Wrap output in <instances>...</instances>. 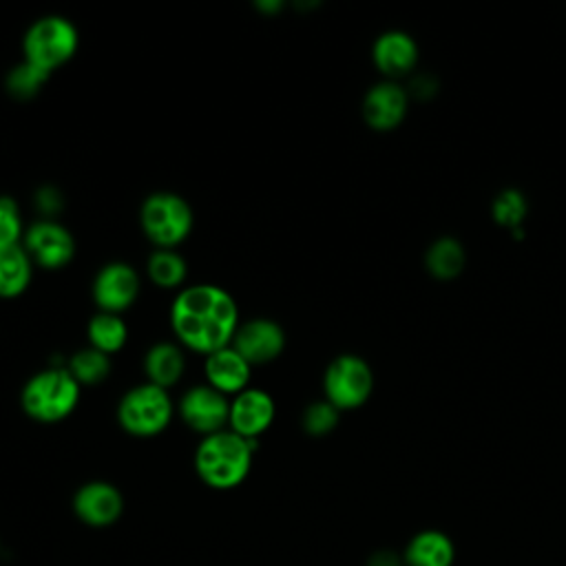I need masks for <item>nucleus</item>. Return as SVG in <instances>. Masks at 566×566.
<instances>
[{
    "label": "nucleus",
    "mask_w": 566,
    "mask_h": 566,
    "mask_svg": "<svg viewBox=\"0 0 566 566\" xmlns=\"http://www.w3.org/2000/svg\"><path fill=\"white\" fill-rule=\"evenodd\" d=\"M405 566H453L455 544L440 528H422L413 533L402 548Z\"/></svg>",
    "instance_id": "nucleus-16"
},
{
    "label": "nucleus",
    "mask_w": 566,
    "mask_h": 566,
    "mask_svg": "<svg viewBox=\"0 0 566 566\" xmlns=\"http://www.w3.org/2000/svg\"><path fill=\"white\" fill-rule=\"evenodd\" d=\"M491 214L497 226L513 232L522 228V221L526 217V197L517 188H504L495 195L491 203Z\"/></svg>",
    "instance_id": "nucleus-22"
},
{
    "label": "nucleus",
    "mask_w": 566,
    "mask_h": 566,
    "mask_svg": "<svg viewBox=\"0 0 566 566\" xmlns=\"http://www.w3.org/2000/svg\"><path fill=\"white\" fill-rule=\"evenodd\" d=\"M464 263H467L464 248L453 237H438L433 243H429L424 252V268L429 270L431 276L440 281L455 279L464 270Z\"/></svg>",
    "instance_id": "nucleus-18"
},
{
    "label": "nucleus",
    "mask_w": 566,
    "mask_h": 566,
    "mask_svg": "<svg viewBox=\"0 0 566 566\" xmlns=\"http://www.w3.org/2000/svg\"><path fill=\"white\" fill-rule=\"evenodd\" d=\"M46 77H49V71H44V69L24 60L22 64H18L9 73L7 88H9L11 95L27 99V97H33L40 91V86L46 82Z\"/></svg>",
    "instance_id": "nucleus-25"
},
{
    "label": "nucleus",
    "mask_w": 566,
    "mask_h": 566,
    "mask_svg": "<svg viewBox=\"0 0 566 566\" xmlns=\"http://www.w3.org/2000/svg\"><path fill=\"white\" fill-rule=\"evenodd\" d=\"M323 385L327 402H332L338 411L356 409L371 396L374 374L360 356L343 354L329 363Z\"/></svg>",
    "instance_id": "nucleus-7"
},
{
    "label": "nucleus",
    "mask_w": 566,
    "mask_h": 566,
    "mask_svg": "<svg viewBox=\"0 0 566 566\" xmlns=\"http://www.w3.org/2000/svg\"><path fill=\"white\" fill-rule=\"evenodd\" d=\"M407 93L416 95L418 99H429V97H433L438 93V82L429 73H418V75L411 77Z\"/></svg>",
    "instance_id": "nucleus-28"
},
{
    "label": "nucleus",
    "mask_w": 566,
    "mask_h": 566,
    "mask_svg": "<svg viewBox=\"0 0 566 566\" xmlns=\"http://www.w3.org/2000/svg\"><path fill=\"white\" fill-rule=\"evenodd\" d=\"M77 49L75 27L57 15H49L38 20L24 35V55L27 62L53 71L64 64Z\"/></svg>",
    "instance_id": "nucleus-4"
},
{
    "label": "nucleus",
    "mask_w": 566,
    "mask_h": 566,
    "mask_svg": "<svg viewBox=\"0 0 566 566\" xmlns=\"http://www.w3.org/2000/svg\"><path fill=\"white\" fill-rule=\"evenodd\" d=\"M137 290H139L137 274L126 263L104 265L93 283L95 303L108 314H117L128 305H133Z\"/></svg>",
    "instance_id": "nucleus-12"
},
{
    "label": "nucleus",
    "mask_w": 566,
    "mask_h": 566,
    "mask_svg": "<svg viewBox=\"0 0 566 566\" xmlns=\"http://www.w3.org/2000/svg\"><path fill=\"white\" fill-rule=\"evenodd\" d=\"M336 422H338V409L327 400L310 405L303 416V427L312 436L329 433L336 427Z\"/></svg>",
    "instance_id": "nucleus-26"
},
{
    "label": "nucleus",
    "mask_w": 566,
    "mask_h": 566,
    "mask_svg": "<svg viewBox=\"0 0 566 566\" xmlns=\"http://www.w3.org/2000/svg\"><path fill=\"white\" fill-rule=\"evenodd\" d=\"M75 252L73 237L57 223L40 221L27 232V254H31L42 268H64Z\"/></svg>",
    "instance_id": "nucleus-13"
},
{
    "label": "nucleus",
    "mask_w": 566,
    "mask_h": 566,
    "mask_svg": "<svg viewBox=\"0 0 566 566\" xmlns=\"http://www.w3.org/2000/svg\"><path fill=\"white\" fill-rule=\"evenodd\" d=\"M124 497L117 486L108 482H86L73 495V513L80 522L93 528H106L119 520Z\"/></svg>",
    "instance_id": "nucleus-8"
},
{
    "label": "nucleus",
    "mask_w": 566,
    "mask_h": 566,
    "mask_svg": "<svg viewBox=\"0 0 566 566\" xmlns=\"http://www.w3.org/2000/svg\"><path fill=\"white\" fill-rule=\"evenodd\" d=\"M254 440L234 431H217L206 436L195 453L197 475L212 489L228 491L239 486L252 467Z\"/></svg>",
    "instance_id": "nucleus-2"
},
{
    "label": "nucleus",
    "mask_w": 566,
    "mask_h": 566,
    "mask_svg": "<svg viewBox=\"0 0 566 566\" xmlns=\"http://www.w3.org/2000/svg\"><path fill=\"white\" fill-rule=\"evenodd\" d=\"M285 345V336L281 327L272 321H250L241 325L232 338V347L250 363L261 365L274 360Z\"/></svg>",
    "instance_id": "nucleus-14"
},
{
    "label": "nucleus",
    "mask_w": 566,
    "mask_h": 566,
    "mask_svg": "<svg viewBox=\"0 0 566 566\" xmlns=\"http://www.w3.org/2000/svg\"><path fill=\"white\" fill-rule=\"evenodd\" d=\"M108 369H111L108 356L93 347L77 352L69 363L71 376L84 385H95V382L104 380L108 376Z\"/></svg>",
    "instance_id": "nucleus-23"
},
{
    "label": "nucleus",
    "mask_w": 566,
    "mask_h": 566,
    "mask_svg": "<svg viewBox=\"0 0 566 566\" xmlns=\"http://www.w3.org/2000/svg\"><path fill=\"white\" fill-rule=\"evenodd\" d=\"M20 214L9 197H0V250L18 245L20 237Z\"/></svg>",
    "instance_id": "nucleus-27"
},
{
    "label": "nucleus",
    "mask_w": 566,
    "mask_h": 566,
    "mask_svg": "<svg viewBox=\"0 0 566 566\" xmlns=\"http://www.w3.org/2000/svg\"><path fill=\"white\" fill-rule=\"evenodd\" d=\"M77 400L80 382L62 367L35 374L22 391L24 411L40 422H57L66 418L75 409Z\"/></svg>",
    "instance_id": "nucleus-3"
},
{
    "label": "nucleus",
    "mask_w": 566,
    "mask_h": 566,
    "mask_svg": "<svg viewBox=\"0 0 566 566\" xmlns=\"http://www.w3.org/2000/svg\"><path fill=\"white\" fill-rule=\"evenodd\" d=\"M148 274L159 287H177L186 279V263L170 250H157L148 261Z\"/></svg>",
    "instance_id": "nucleus-24"
},
{
    "label": "nucleus",
    "mask_w": 566,
    "mask_h": 566,
    "mask_svg": "<svg viewBox=\"0 0 566 566\" xmlns=\"http://www.w3.org/2000/svg\"><path fill=\"white\" fill-rule=\"evenodd\" d=\"M172 413L170 398L166 389L155 385H142L130 389L117 409L119 424L133 436H155L166 429Z\"/></svg>",
    "instance_id": "nucleus-6"
},
{
    "label": "nucleus",
    "mask_w": 566,
    "mask_h": 566,
    "mask_svg": "<svg viewBox=\"0 0 566 566\" xmlns=\"http://www.w3.org/2000/svg\"><path fill=\"white\" fill-rule=\"evenodd\" d=\"M31 279L29 254L20 245L0 250V296L13 298L22 294Z\"/></svg>",
    "instance_id": "nucleus-20"
},
{
    "label": "nucleus",
    "mask_w": 566,
    "mask_h": 566,
    "mask_svg": "<svg viewBox=\"0 0 566 566\" xmlns=\"http://www.w3.org/2000/svg\"><path fill=\"white\" fill-rule=\"evenodd\" d=\"M206 376L212 389L221 394H241L250 378V363L234 347H223L208 354Z\"/></svg>",
    "instance_id": "nucleus-17"
},
{
    "label": "nucleus",
    "mask_w": 566,
    "mask_h": 566,
    "mask_svg": "<svg viewBox=\"0 0 566 566\" xmlns=\"http://www.w3.org/2000/svg\"><path fill=\"white\" fill-rule=\"evenodd\" d=\"M88 338L93 349L102 354H113L126 343V325L115 314H97L88 323Z\"/></svg>",
    "instance_id": "nucleus-21"
},
{
    "label": "nucleus",
    "mask_w": 566,
    "mask_h": 566,
    "mask_svg": "<svg viewBox=\"0 0 566 566\" xmlns=\"http://www.w3.org/2000/svg\"><path fill=\"white\" fill-rule=\"evenodd\" d=\"M274 418V400L261 389H243L230 405V431L254 440Z\"/></svg>",
    "instance_id": "nucleus-15"
},
{
    "label": "nucleus",
    "mask_w": 566,
    "mask_h": 566,
    "mask_svg": "<svg viewBox=\"0 0 566 566\" xmlns=\"http://www.w3.org/2000/svg\"><path fill=\"white\" fill-rule=\"evenodd\" d=\"M237 305L228 292L214 285L184 290L172 303V329L179 340L201 354L228 347L237 334Z\"/></svg>",
    "instance_id": "nucleus-1"
},
{
    "label": "nucleus",
    "mask_w": 566,
    "mask_h": 566,
    "mask_svg": "<svg viewBox=\"0 0 566 566\" xmlns=\"http://www.w3.org/2000/svg\"><path fill=\"white\" fill-rule=\"evenodd\" d=\"M409 106V93L394 80L374 84L363 99V117L374 130H391L402 124Z\"/></svg>",
    "instance_id": "nucleus-9"
},
{
    "label": "nucleus",
    "mask_w": 566,
    "mask_h": 566,
    "mask_svg": "<svg viewBox=\"0 0 566 566\" xmlns=\"http://www.w3.org/2000/svg\"><path fill=\"white\" fill-rule=\"evenodd\" d=\"M144 369H146V376L150 378V385L166 389L179 380L184 371V356L179 347L170 343H159L146 354Z\"/></svg>",
    "instance_id": "nucleus-19"
},
{
    "label": "nucleus",
    "mask_w": 566,
    "mask_h": 566,
    "mask_svg": "<svg viewBox=\"0 0 566 566\" xmlns=\"http://www.w3.org/2000/svg\"><path fill=\"white\" fill-rule=\"evenodd\" d=\"M181 418L195 431L212 436L230 420V405L226 396L212 387H192L181 398Z\"/></svg>",
    "instance_id": "nucleus-11"
},
{
    "label": "nucleus",
    "mask_w": 566,
    "mask_h": 566,
    "mask_svg": "<svg viewBox=\"0 0 566 566\" xmlns=\"http://www.w3.org/2000/svg\"><path fill=\"white\" fill-rule=\"evenodd\" d=\"M365 566H405L402 553H396L391 548H378L367 557Z\"/></svg>",
    "instance_id": "nucleus-29"
},
{
    "label": "nucleus",
    "mask_w": 566,
    "mask_h": 566,
    "mask_svg": "<svg viewBox=\"0 0 566 566\" xmlns=\"http://www.w3.org/2000/svg\"><path fill=\"white\" fill-rule=\"evenodd\" d=\"M142 228L153 243L168 250L188 237L192 228L190 206L177 195L157 192L142 206Z\"/></svg>",
    "instance_id": "nucleus-5"
},
{
    "label": "nucleus",
    "mask_w": 566,
    "mask_h": 566,
    "mask_svg": "<svg viewBox=\"0 0 566 566\" xmlns=\"http://www.w3.org/2000/svg\"><path fill=\"white\" fill-rule=\"evenodd\" d=\"M371 60L387 80L396 82L413 71L418 62V44L407 31L389 29L374 40Z\"/></svg>",
    "instance_id": "nucleus-10"
}]
</instances>
